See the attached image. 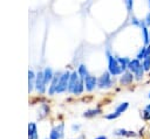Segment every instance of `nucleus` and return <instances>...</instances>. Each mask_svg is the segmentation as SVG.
Segmentation results:
<instances>
[{
	"mask_svg": "<svg viewBox=\"0 0 150 139\" xmlns=\"http://www.w3.org/2000/svg\"><path fill=\"white\" fill-rule=\"evenodd\" d=\"M149 6H150V1H149Z\"/></svg>",
	"mask_w": 150,
	"mask_h": 139,
	"instance_id": "obj_27",
	"label": "nucleus"
},
{
	"mask_svg": "<svg viewBox=\"0 0 150 139\" xmlns=\"http://www.w3.org/2000/svg\"><path fill=\"white\" fill-rule=\"evenodd\" d=\"M35 89L40 92L43 93L46 90V83H45V78H43V72L39 71L36 74V81H35Z\"/></svg>",
	"mask_w": 150,
	"mask_h": 139,
	"instance_id": "obj_5",
	"label": "nucleus"
},
{
	"mask_svg": "<svg viewBox=\"0 0 150 139\" xmlns=\"http://www.w3.org/2000/svg\"><path fill=\"white\" fill-rule=\"evenodd\" d=\"M125 5H127V7H128V9L130 11V9H131V7L134 6V2H132L131 0H127V1H125Z\"/></svg>",
	"mask_w": 150,
	"mask_h": 139,
	"instance_id": "obj_25",
	"label": "nucleus"
},
{
	"mask_svg": "<svg viewBox=\"0 0 150 139\" xmlns=\"http://www.w3.org/2000/svg\"><path fill=\"white\" fill-rule=\"evenodd\" d=\"M81 79H82V78H80V76H79V74H77L76 71L71 72L70 78H69V83H68V91L73 92V91L75 90V88L77 86V84L81 82ZM83 81H84V79H83Z\"/></svg>",
	"mask_w": 150,
	"mask_h": 139,
	"instance_id": "obj_6",
	"label": "nucleus"
},
{
	"mask_svg": "<svg viewBox=\"0 0 150 139\" xmlns=\"http://www.w3.org/2000/svg\"><path fill=\"white\" fill-rule=\"evenodd\" d=\"M70 72L69 71H66L63 72L61 76H60V81H59V85H57V89H56V92L57 93H61L63 91H66L68 89V83H69V78H70Z\"/></svg>",
	"mask_w": 150,
	"mask_h": 139,
	"instance_id": "obj_3",
	"label": "nucleus"
},
{
	"mask_svg": "<svg viewBox=\"0 0 150 139\" xmlns=\"http://www.w3.org/2000/svg\"><path fill=\"white\" fill-rule=\"evenodd\" d=\"M117 117H120V114H118V113H116V112H112V113H110V114H107V116H105V118H107V119H115V118H117Z\"/></svg>",
	"mask_w": 150,
	"mask_h": 139,
	"instance_id": "obj_24",
	"label": "nucleus"
},
{
	"mask_svg": "<svg viewBox=\"0 0 150 139\" xmlns=\"http://www.w3.org/2000/svg\"><path fill=\"white\" fill-rule=\"evenodd\" d=\"M149 98H150V93H149Z\"/></svg>",
	"mask_w": 150,
	"mask_h": 139,
	"instance_id": "obj_28",
	"label": "nucleus"
},
{
	"mask_svg": "<svg viewBox=\"0 0 150 139\" xmlns=\"http://www.w3.org/2000/svg\"><path fill=\"white\" fill-rule=\"evenodd\" d=\"M43 72V78H45V83L47 84V83H49V82H52V79H53V77H54V75H53V70L50 69V68H45V70L42 71Z\"/></svg>",
	"mask_w": 150,
	"mask_h": 139,
	"instance_id": "obj_12",
	"label": "nucleus"
},
{
	"mask_svg": "<svg viewBox=\"0 0 150 139\" xmlns=\"http://www.w3.org/2000/svg\"><path fill=\"white\" fill-rule=\"evenodd\" d=\"M63 127L64 125L63 124H60L57 126H55L52 131H50V134H49V139H60L63 134Z\"/></svg>",
	"mask_w": 150,
	"mask_h": 139,
	"instance_id": "obj_7",
	"label": "nucleus"
},
{
	"mask_svg": "<svg viewBox=\"0 0 150 139\" xmlns=\"http://www.w3.org/2000/svg\"><path fill=\"white\" fill-rule=\"evenodd\" d=\"M128 106H129V103H127V102H124V103H121L117 107H116V110H115V112L116 113H118L120 116H121V113H123L127 109H128Z\"/></svg>",
	"mask_w": 150,
	"mask_h": 139,
	"instance_id": "obj_18",
	"label": "nucleus"
},
{
	"mask_svg": "<svg viewBox=\"0 0 150 139\" xmlns=\"http://www.w3.org/2000/svg\"><path fill=\"white\" fill-rule=\"evenodd\" d=\"M97 85L101 89L104 88H109L111 85V78H110V74L109 72H104L100 76V78L97 79Z\"/></svg>",
	"mask_w": 150,
	"mask_h": 139,
	"instance_id": "obj_4",
	"label": "nucleus"
},
{
	"mask_svg": "<svg viewBox=\"0 0 150 139\" xmlns=\"http://www.w3.org/2000/svg\"><path fill=\"white\" fill-rule=\"evenodd\" d=\"M107 55H108V68H109V74L115 76V75H120L121 72H123V70H122V68H121V65H120L117 58H115L114 56L109 55V53H107Z\"/></svg>",
	"mask_w": 150,
	"mask_h": 139,
	"instance_id": "obj_2",
	"label": "nucleus"
},
{
	"mask_svg": "<svg viewBox=\"0 0 150 139\" xmlns=\"http://www.w3.org/2000/svg\"><path fill=\"white\" fill-rule=\"evenodd\" d=\"M117 61H118V63H120V65H121V68H122L123 71L128 68V64L130 62V60L128 57H117Z\"/></svg>",
	"mask_w": 150,
	"mask_h": 139,
	"instance_id": "obj_16",
	"label": "nucleus"
},
{
	"mask_svg": "<svg viewBox=\"0 0 150 139\" xmlns=\"http://www.w3.org/2000/svg\"><path fill=\"white\" fill-rule=\"evenodd\" d=\"M143 68H144V70H150V55L149 56H146L144 60H143Z\"/></svg>",
	"mask_w": 150,
	"mask_h": 139,
	"instance_id": "obj_23",
	"label": "nucleus"
},
{
	"mask_svg": "<svg viewBox=\"0 0 150 139\" xmlns=\"http://www.w3.org/2000/svg\"><path fill=\"white\" fill-rule=\"evenodd\" d=\"M116 135H123V137H134L135 133L132 131H127V130H123V128H120V130H116L114 132Z\"/></svg>",
	"mask_w": 150,
	"mask_h": 139,
	"instance_id": "obj_15",
	"label": "nucleus"
},
{
	"mask_svg": "<svg viewBox=\"0 0 150 139\" xmlns=\"http://www.w3.org/2000/svg\"><path fill=\"white\" fill-rule=\"evenodd\" d=\"M142 117H143V119H145V120H149V119H150V104H148V105L144 107V110H143V112H142Z\"/></svg>",
	"mask_w": 150,
	"mask_h": 139,
	"instance_id": "obj_22",
	"label": "nucleus"
},
{
	"mask_svg": "<svg viewBox=\"0 0 150 139\" xmlns=\"http://www.w3.org/2000/svg\"><path fill=\"white\" fill-rule=\"evenodd\" d=\"M142 26V33H143V39H144V43L148 44L149 43V33H148V28L144 23H141Z\"/></svg>",
	"mask_w": 150,
	"mask_h": 139,
	"instance_id": "obj_19",
	"label": "nucleus"
},
{
	"mask_svg": "<svg viewBox=\"0 0 150 139\" xmlns=\"http://www.w3.org/2000/svg\"><path fill=\"white\" fill-rule=\"evenodd\" d=\"M59 81H60V76L54 75V77L52 79L50 88H49V95H53L54 92H56V89H57V85H59Z\"/></svg>",
	"mask_w": 150,
	"mask_h": 139,
	"instance_id": "obj_11",
	"label": "nucleus"
},
{
	"mask_svg": "<svg viewBox=\"0 0 150 139\" xmlns=\"http://www.w3.org/2000/svg\"><path fill=\"white\" fill-rule=\"evenodd\" d=\"M101 113V110L100 109H90V110H87L84 113H83V117H87V118H90V117H94L96 114Z\"/></svg>",
	"mask_w": 150,
	"mask_h": 139,
	"instance_id": "obj_17",
	"label": "nucleus"
},
{
	"mask_svg": "<svg viewBox=\"0 0 150 139\" xmlns=\"http://www.w3.org/2000/svg\"><path fill=\"white\" fill-rule=\"evenodd\" d=\"M128 69L130 70V72H132L136 76V79H141L143 77V72H144V68L141 64V62L137 58L130 60L129 64H128Z\"/></svg>",
	"mask_w": 150,
	"mask_h": 139,
	"instance_id": "obj_1",
	"label": "nucleus"
},
{
	"mask_svg": "<svg viewBox=\"0 0 150 139\" xmlns=\"http://www.w3.org/2000/svg\"><path fill=\"white\" fill-rule=\"evenodd\" d=\"M77 74H79V76H80V78H82V79H86V78L89 76L88 70H87V68H86L84 64H81V65L79 67V69H77Z\"/></svg>",
	"mask_w": 150,
	"mask_h": 139,
	"instance_id": "obj_14",
	"label": "nucleus"
},
{
	"mask_svg": "<svg viewBox=\"0 0 150 139\" xmlns=\"http://www.w3.org/2000/svg\"><path fill=\"white\" fill-rule=\"evenodd\" d=\"M35 81H36V75L34 74L33 70L28 71V91L30 92L33 88H35Z\"/></svg>",
	"mask_w": 150,
	"mask_h": 139,
	"instance_id": "obj_10",
	"label": "nucleus"
},
{
	"mask_svg": "<svg viewBox=\"0 0 150 139\" xmlns=\"http://www.w3.org/2000/svg\"><path fill=\"white\" fill-rule=\"evenodd\" d=\"M84 84H86V89H87L88 91H91V90L95 88V85H97V78H96L95 76L89 75V76L84 79Z\"/></svg>",
	"mask_w": 150,
	"mask_h": 139,
	"instance_id": "obj_8",
	"label": "nucleus"
},
{
	"mask_svg": "<svg viewBox=\"0 0 150 139\" xmlns=\"http://www.w3.org/2000/svg\"><path fill=\"white\" fill-rule=\"evenodd\" d=\"M132 79H134V75H132V72H124L123 74V76L121 77V83L122 84H129V83H131L132 82Z\"/></svg>",
	"mask_w": 150,
	"mask_h": 139,
	"instance_id": "obj_13",
	"label": "nucleus"
},
{
	"mask_svg": "<svg viewBox=\"0 0 150 139\" xmlns=\"http://www.w3.org/2000/svg\"><path fill=\"white\" fill-rule=\"evenodd\" d=\"M146 56H149V55H148V50H146V47H143V48H142V49L138 51V54H137L136 58L139 61V60H142V58L144 60Z\"/></svg>",
	"mask_w": 150,
	"mask_h": 139,
	"instance_id": "obj_20",
	"label": "nucleus"
},
{
	"mask_svg": "<svg viewBox=\"0 0 150 139\" xmlns=\"http://www.w3.org/2000/svg\"><path fill=\"white\" fill-rule=\"evenodd\" d=\"M28 137L29 139H38V128L35 123L28 124Z\"/></svg>",
	"mask_w": 150,
	"mask_h": 139,
	"instance_id": "obj_9",
	"label": "nucleus"
},
{
	"mask_svg": "<svg viewBox=\"0 0 150 139\" xmlns=\"http://www.w3.org/2000/svg\"><path fill=\"white\" fill-rule=\"evenodd\" d=\"M95 139H107V137H105V135H100V137H97V138H95Z\"/></svg>",
	"mask_w": 150,
	"mask_h": 139,
	"instance_id": "obj_26",
	"label": "nucleus"
},
{
	"mask_svg": "<svg viewBox=\"0 0 150 139\" xmlns=\"http://www.w3.org/2000/svg\"><path fill=\"white\" fill-rule=\"evenodd\" d=\"M83 89H84V81L81 79V82L77 84V86L75 88V90L73 91V93H75V95H80V93H82Z\"/></svg>",
	"mask_w": 150,
	"mask_h": 139,
	"instance_id": "obj_21",
	"label": "nucleus"
}]
</instances>
